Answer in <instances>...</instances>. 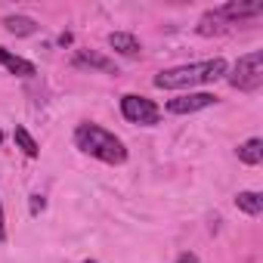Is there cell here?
Here are the masks:
<instances>
[{
    "label": "cell",
    "mask_w": 263,
    "mask_h": 263,
    "mask_svg": "<svg viewBox=\"0 0 263 263\" xmlns=\"http://www.w3.org/2000/svg\"><path fill=\"white\" fill-rule=\"evenodd\" d=\"M71 41H74V37H71V34H68V31H65V34H59V47H68V44H71Z\"/></svg>",
    "instance_id": "ac0fdd59"
},
{
    "label": "cell",
    "mask_w": 263,
    "mask_h": 263,
    "mask_svg": "<svg viewBox=\"0 0 263 263\" xmlns=\"http://www.w3.org/2000/svg\"><path fill=\"white\" fill-rule=\"evenodd\" d=\"M121 115L130 121V124H143V127H155L161 121V111L152 99L146 96H137V93H127L121 96Z\"/></svg>",
    "instance_id": "277c9868"
},
{
    "label": "cell",
    "mask_w": 263,
    "mask_h": 263,
    "mask_svg": "<svg viewBox=\"0 0 263 263\" xmlns=\"http://www.w3.org/2000/svg\"><path fill=\"white\" fill-rule=\"evenodd\" d=\"M0 143H4V134H0Z\"/></svg>",
    "instance_id": "ffe728a7"
},
{
    "label": "cell",
    "mask_w": 263,
    "mask_h": 263,
    "mask_svg": "<svg viewBox=\"0 0 263 263\" xmlns=\"http://www.w3.org/2000/svg\"><path fill=\"white\" fill-rule=\"evenodd\" d=\"M74 146L105 164H124L127 161V149L124 143L111 134V130L99 127V124H78L74 130Z\"/></svg>",
    "instance_id": "7a4b0ae2"
},
{
    "label": "cell",
    "mask_w": 263,
    "mask_h": 263,
    "mask_svg": "<svg viewBox=\"0 0 263 263\" xmlns=\"http://www.w3.org/2000/svg\"><path fill=\"white\" fill-rule=\"evenodd\" d=\"M108 47H111L115 53H121V56H140V53H143L140 41L130 34V31H111V34H108Z\"/></svg>",
    "instance_id": "52a82bcc"
},
{
    "label": "cell",
    "mask_w": 263,
    "mask_h": 263,
    "mask_svg": "<svg viewBox=\"0 0 263 263\" xmlns=\"http://www.w3.org/2000/svg\"><path fill=\"white\" fill-rule=\"evenodd\" d=\"M44 208H47V198H44V195H31V201H28V211H31V217H37Z\"/></svg>",
    "instance_id": "9a60e30c"
},
{
    "label": "cell",
    "mask_w": 263,
    "mask_h": 263,
    "mask_svg": "<svg viewBox=\"0 0 263 263\" xmlns=\"http://www.w3.org/2000/svg\"><path fill=\"white\" fill-rule=\"evenodd\" d=\"M4 28H7L10 34H16V37H28V34L37 31V22H34L31 16H7V19H4Z\"/></svg>",
    "instance_id": "30bf717a"
},
{
    "label": "cell",
    "mask_w": 263,
    "mask_h": 263,
    "mask_svg": "<svg viewBox=\"0 0 263 263\" xmlns=\"http://www.w3.org/2000/svg\"><path fill=\"white\" fill-rule=\"evenodd\" d=\"M238 161H241V164H251V167L260 164V161H263V140L254 137V140L241 143V146H238Z\"/></svg>",
    "instance_id": "8fae6325"
},
{
    "label": "cell",
    "mask_w": 263,
    "mask_h": 263,
    "mask_svg": "<svg viewBox=\"0 0 263 263\" xmlns=\"http://www.w3.org/2000/svg\"><path fill=\"white\" fill-rule=\"evenodd\" d=\"M229 84L235 90H245V93L257 90L263 84V50H254V53L238 56V62H235V68L229 74Z\"/></svg>",
    "instance_id": "3957f363"
},
{
    "label": "cell",
    "mask_w": 263,
    "mask_h": 263,
    "mask_svg": "<svg viewBox=\"0 0 263 263\" xmlns=\"http://www.w3.org/2000/svg\"><path fill=\"white\" fill-rule=\"evenodd\" d=\"M223 31H226V22H220L214 13H204V16H201V22H198V34L211 37V34H223Z\"/></svg>",
    "instance_id": "5bb4252c"
},
{
    "label": "cell",
    "mask_w": 263,
    "mask_h": 263,
    "mask_svg": "<svg viewBox=\"0 0 263 263\" xmlns=\"http://www.w3.org/2000/svg\"><path fill=\"white\" fill-rule=\"evenodd\" d=\"M220 22L232 25V22H241V19H251V16H260L263 13V0H254V4H223L217 10H211Z\"/></svg>",
    "instance_id": "8992f818"
},
{
    "label": "cell",
    "mask_w": 263,
    "mask_h": 263,
    "mask_svg": "<svg viewBox=\"0 0 263 263\" xmlns=\"http://www.w3.org/2000/svg\"><path fill=\"white\" fill-rule=\"evenodd\" d=\"M0 241H7V220H4V204H0Z\"/></svg>",
    "instance_id": "2e32d148"
},
{
    "label": "cell",
    "mask_w": 263,
    "mask_h": 263,
    "mask_svg": "<svg viewBox=\"0 0 263 263\" xmlns=\"http://www.w3.org/2000/svg\"><path fill=\"white\" fill-rule=\"evenodd\" d=\"M84 263H96V260H84Z\"/></svg>",
    "instance_id": "d6986e66"
},
{
    "label": "cell",
    "mask_w": 263,
    "mask_h": 263,
    "mask_svg": "<svg viewBox=\"0 0 263 263\" xmlns=\"http://www.w3.org/2000/svg\"><path fill=\"white\" fill-rule=\"evenodd\" d=\"M13 140H16V146H19V149H22L28 158H37V155H41V146L34 143V137L28 134V130H25L22 124H16V130H13Z\"/></svg>",
    "instance_id": "7c38bea8"
},
{
    "label": "cell",
    "mask_w": 263,
    "mask_h": 263,
    "mask_svg": "<svg viewBox=\"0 0 263 263\" xmlns=\"http://www.w3.org/2000/svg\"><path fill=\"white\" fill-rule=\"evenodd\" d=\"M226 59H204V62H192V65H180V68H167L155 74V87L161 90H186L195 84H214L226 74Z\"/></svg>",
    "instance_id": "6da1fadb"
},
{
    "label": "cell",
    "mask_w": 263,
    "mask_h": 263,
    "mask_svg": "<svg viewBox=\"0 0 263 263\" xmlns=\"http://www.w3.org/2000/svg\"><path fill=\"white\" fill-rule=\"evenodd\" d=\"M177 263H198V257L186 251V254H180V257H177Z\"/></svg>",
    "instance_id": "e0dca14e"
},
{
    "label": "cell",
    "mask_w": 263,
    "mask_h": 263,
    "mask_svg": "<svg viewBox=\"0 0 263 263\" xmlns=\"http://www.w3.org/2000/svg\"><path fill=\"white\" fill-rule=\"evenodd\" d=\"M235 204H238V211L257 217V214L263 211V195H260V192H238V195H235Z\"/></svg>",
    "instance_id": "4fadbf2b"
},
{
    "label": "cell",
    "mask_w": 263,
    "mask_h": 263,
    "mask_svg": "<svg viewBox=\"0 0 263 263\" xmlns=\"http://www.w3.org/2000/svg\"><path fill=\"white\" fill-rule=\"evenodd\" d=\"M74 65H90V68H99V71H105V74H118L115 59H108V56H102V53H93V50H78Z\"/></svg>",
    "instance_id": "ba28073f"
},
{
    "label": "cell",
    "mask_w": 263,
    "mask_h": 263,
    "mask_svg": "<svg viewBox=\"0 0 263 263\" xmlns=\"http://www.w3.org/2000/svg\"><path fill=\"white\" fill-rule=\"evenodd\" d=\"M0 62H4L13 74H19V78H34V74H37V68H34L28 59L13 56V53H10V50H4V47H0Z\"/></svg>",
    "instance_id": "9c48e42d"
},
{
    "label": "cell",
    "mask_w": 263,
    "mask_h": 263,
    "mask_svg": "<svg viewBox=\"0 0 263 263\" xmlns=\"http://www.w3.org/2000/svg\"><path fill=\"white\" fill-rule=\"evenodd\" d=\"M214 102H217L214 93H183V96L167 99V111H171V115H192V111L211 108Z\"/></svg>",
    "instance_id": "5b68a950"
}]
</instances>
